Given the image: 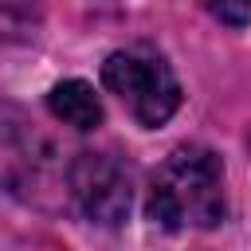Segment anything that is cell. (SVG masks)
Masks as SVG:
<instances>
[{
  "mask_svg": "<svg viewBox=\"0 0 251 251\" xmlns=\"http://www.w3.org/2000/svg\"><path fill=\"white\" fill-rule=\"evenodd\" d=\"M47 110H51L59 122L75 126V129H98V126H102V102H98L94 86L82 82V78L59 82V86L47 94Z\"/></svg>",
  "mask_w": 251,
  "mask_h": 251,
  "instance_id": "4",
  "label": "cell"
},
{
  "mask_svg": "<svg viewBox=\"0 0 251 251\" xmlns=\"http://www.w3.org/2000/svg\"><path fill=\"white\" fill-rule=\"evenodd\" d=\"M67 184L86 220L114 227L129 216V169L110 153H78L67 173Z\"/></svg>",
  "mask_w": 251,
  "mask_h": 251,
  "instance_id": "3",
  "label": "cell"
},
{
  "mask_svg": "<svg viewBox=\"0 0 251 251\" xmlns=\"http://www.w3.org/2000/svg\"><path fill=\"white\" fill-rule=\"evenodd\" d=\"M35 24H39V4L35 0H0V35L12 39V35H35Z\"/></svg>",
  "mask_w": 251,
  "mask_h": 251,
  "instance_id": "5",
  "label": "cell"
},
{
  "mask_svg": "<svg viewBox=\"0 0 251 251\" xmlns=\"http://www.w3.org/2000/svg\"><path fill=\"white\" fill-rule=\"evenodd\" d=\"M102 82H106V90H114L126 102V110L141 126H161L180 106V82H176L173 67L161 55L145 51V47L106 55Z\"/></svg>",
  "mask_w": 251,
  "mask_h": 251,
  "instance_id": "2",
  "label": "cell"
},
{
  "mask_svg": "<svg viewBox=\"0 0 251 251\" xmlns=\"http://www.w3.org/2000/svg\"><path fill=\"white\" fill-rule=\"evenodd\" d=\"M204 8H208L220 24H227V27L251 24V0H204Z\"/></svg>",
  "mask_w": 251,
  "mask_h": 251,
  "instance_id": "6",
  "label": "cell"
},
{
  "mask_svg": "<svg viewBox=\"0 0 251 251\" xmlns=\"http://www.w3.org/2000/svg\"><path fill=\"white\" fill-rule=\"evenodd\" d=\"M145 212L169 231L216 227L224 220V165L204 145H184L161 161L149 180Z\"/></svg>",
  "mask_w": 251,
  "mask_h": 251,
  "instance_id": "1",
  "label": "cell"
}]
</instances>
